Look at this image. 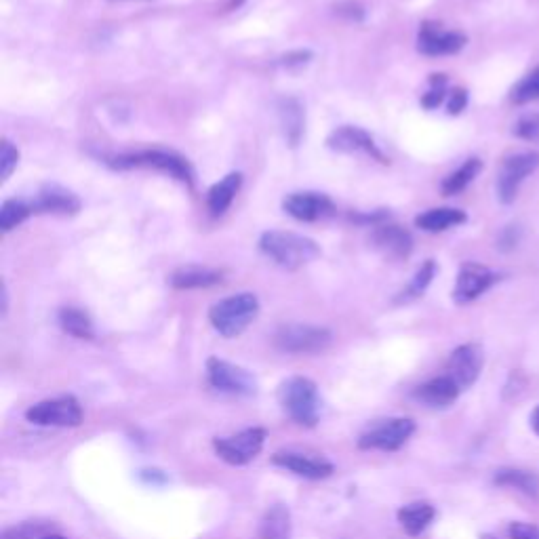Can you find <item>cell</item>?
Masks as SVG:
<instances>
[{"instance_id": "obj_1", "label": "cell", "mask_w": 539, "mask_h": 539, "mask_svg": "<svg viewBox=\"0 0 539 539\" xmlns=\"http://www.w3.org/2000/svg\"><path fill=\"white\" fill-rule=\"evenodd\" d=\"M278 403L295 424L304 428H314L321 419V394L308 377L295 375L285 379L278 388Z\"/></svg>"}, {"instance_id": "obj_2", "label": "cell", "mask_w": 539, "mask_h": 539, "mask_svg": "<svg viewBox=\"0 0 539 539\" xmlns=\"http://www.w3.org/2000/svg\"><path fill=\"white\" fill-rule=\"evenodd\" d=\"M259 247H262V251L274 264L285 270L302 268L321 255V249H318L312 238L295 232H266L262 241H259Z\"/></svg>"}, {"instance_id": "obj_3", "label": "cell", "mask_w": 539, "mask_h": 539, "mask_svg": "<svg viewBox=\"0 0 539 539\" xmlns=\"http://www.w3.org/2000/svg\"><path fill=\"white\" fill-rule=\"evenodd\" d=\"M259 314V299L253 293H236L209 310L213 329L224 337H238Z\"/></svg>"}, {"instance_id": "obj_4", "label": "cell", "mask_w": 539, "mask_h": 539, "mask_svg": "<svg viewBox=\"0 0 539 539\" xmlns=\"http://www.w3.org/2000/svg\"><path fill=\"white\" fill-rule=\"evenodd\" d=\"M106 163L112 165L114 169H133V167L156 169L179 179V182L186 186L194 184V171L190 163L184 156H179L177 152H169V150H142V152H131V154H116V156H108Z\"/></svg>"}, {"instance_id": "obj_5", "label": "cell", "mask_w": 539, "mask_h": 539, "mask_svg": "<svg viewBox=\"0 0 539 539\" xmlns=\"http://www.w3.org/2000/svg\"><path fill=\"white\" fill-rule=\"evenodd\" d=\"M26 419L41 428H76L83 424V405L72 394L47 398L26 411Z\"/></svg>"}, {"instance_id": "obj_6", "label": "cell", "mask_w": 539, "mask_h": 539, "mask_svg": "<svg viewBox=\"0 0 539 539\" xmlns=\"http://www.w3.org/2000/svg\"><path fill=\"white\" fill-rule=\"evenodd\" d=\"M268 432L264 428H247L234 436L213 438V449L219 459L230 466H247L262 453Z\"/></svg>"}, {"instance_id": "obj_7", "label": "cell", "mask_w": 539, "mask_h": 539, "mask_svg": "<svg viewBox=\"0 0 539 539\" xmlns=\"http://www.w3.org/2000/svg\"><path fill=\"white\" fill-rule=\"evenodd\" d=\"M331 344V331L316 325L289 323L274 333V346L289 354H316Z\"/></svg>"}, {"instance_id": "obj_8", "label": "cell", "mask_w": 539, "mask_h": 539, "mask_svg": "<svg viewBox=\"0 0 539 539\" xmlns=\"http://www.w3.org/2000/svg\"><path fill=\"white\" fill-rule=\"evenodd\" d=\"M415 432V422L409 417H392L371 426L361 438L358 449L363 451H398Z\"/></svg>"}, {"instance_id": "obj_9", "label": "cell", "mask_w": 539, "mask_h": 539, "mask_svg": "<svg viewBox=\"0 0 539 539\" xmlns=\"http://www.w3.org/2000/svg\"><path fill=\"white\" fill-rule=\"evenodd\" d=\"M209 384L224 394L232 396H253L257 392V379L247 369L232 365L224 358L211 356L207 361Z\"/></svg>"}, {"instance_id": "obj_10", "label": "cell", "mask_w": 539, "mask_h": 539, "mask_svg": "<svg viewBox=\"0 0 539 539\" xmlns=\"http://www.w3.org/2000/svg\"><path fill=\"white\" fill-rule=\"evenodd\" d=\"M539 167V152H521L512 154L502 163L497 175V196L504 205L516 201L518 188L529 175H533Z\"/></svg>"}, {"instance_id": "obj_11", "label": "cell", "mask_w": 539, "mask_h": 539, "mask_svg": "<svg viewBox=\"0 0 539 539\" xmlns=\"http://www.w3.org/2000/svg\"><path fill=\"white\" fill-rule=\"evenodd\" d=\"M497 281H499V274H495L493 270H489L481 264L466 262L462 268H459L457 281H455V289H453L455 304H459V306L472 304L474 299L487 293Z\"/></svg>"}, {"instance_id": "obj_12", "label": "cell", "mask_w": 539, "mask_h": 539, "mask_svg": "<svg viewBox=\"0 0 539 539\" xmlns=\"http://www.w3.org/2000/svg\"><path fill=\"white\" fill-rule=\"evenodd\" d=\"M466 43H468L466 34L455 32V30H445L432 22H426L422 28H419V36H417L419 53H424L428 57L455 55L466 47Z\"/></svg>"}, {"instance_id": "obj_13", "label": "cell", "mask_w": 539, "mask_h": 539, "mask_svg": "<svg viewBox=\"0 0 539 539\" xmlns=\"http://www.w3.org/2000/svg\"><path fill=\"white\" fill-rule=\"evenodd\" d=\"M483 350L476 344H464L451 352L449 361H447V375L453 379V382L462 388L468 390L470 386L476 384L478 375L483 371Z\"/></svg>"}, {"instance_id": "obj_14", "label": "cell", "mask_w": 539, "mask_h": 539, "mask_svg": "<svg viewBox=\"0 0 539 539\" xmlns=\"http://www.w3.org/2000/svg\"><path fill=\"white\" fill-rule=\"evenodd\" d=\"M272 464L289 470L297 476L308 478V481H323V478H329L335 472V466L327 462L325 457H314L306 453H297V451H278L272 455Z\"/></svg>"}, {"instance_id": "obj_15", "label": "cell", "mask_w": 539, "mask_h": 539, "mask_svg": "<svg viewBox=\"0 0 539 539\" xmlns=\"http://www.w3.org/2000/svg\"><path fill=\"white\" fill-rule=\"evenodd\" d=\"M327 144L331 150L335 152H344V154H367L371 158H375V161L379 163H388L386 161V156L382 154V150L377 148V144L373 142V137L363 131V129H358V127H339L335 129L329 139H327Z\"/></svg>"}, {"instance_id": "obj_16", "label": "cell", "mask_w": 539, "mask_h": 539, "mask_svg": "<svg viewBox=\"0 0 539 539\" xmlns=\"http://www.w3.org/2000/svg\"><path fill=\"white\" fill-rule=\"evenodd\" d=\"M285 211L299 219V222H316V219H323L333 213V203L329 201V196L318 194V192H297L285 198L283 203Z\"/></svg>"}, {"instance_id": "obj_17", "label": "cell", "mask_w": 539, "mask_h": 539, "mask_svg": "<svg viewBox=\"0 0 539 539\" xmlns=\"http://www.w3.org/2000/svg\"><path fill=\"white\" fill-rule=\"evenodd\" d=\"M373 247L388 259H405L413 251V238L401 226H377L371 234Z\"/></svg>"}, {"instance_id": "obj_18", "label": "cell", "mask_w": 539, "mask_h": 539, "mask_svg": "<svg viewBox=\"0 0 539 539\" xmlns=\"http://www.w3.org/2000/svg\"><path fill=\"white\" fill-rule=\"evenodd\" d=\"M459 392H462V388H459L453 379L445 373V375H438V377H432L430 382L417 386L413 396L417 398L419 403H424L428 407H434V409H445V407H451L455 401Z\"/></svg>"}, {"instance_id": "obj_19", "label": "cell", "mask_w": 539, "mask_h": 539, "mask_svg": "<svg viewBox=\"0 0 539 539\" xmlns=\"http://www.w3.org/2000/svg\"><path fill=\"white\" fill-rule=\"evenodd\" d=\"M34 209L45 213H59V215H74L81 211V201L66 188L59 186H45L38 192Z\"/></svg>"}, {"instance_id": "obj_20", "label": "cell", "mask_w": 539, "mask_h": 539, "mask_svg": "<svg viewBox=\"0 0 539 539\" xmlns=\"http://www.w3.org/2000/svg\"><path fill=\"white\" fill-rule=\"evenodd\" d=\"M169 281L175 289H207L222 283V274L201 266H184L175 270Z\"/></svg>"}, {"instance_id": "obj_21", "label": "cell", "mask_w": 539, "mask_h": 539, "mask_svg": "<svg viewBox=\"0 0 539 539\" xmlns=\"http://www.w3.org/2000/svg\"><path fill=\"white\" fill-rule=\"evenodd\" d=\"M466 219H468V215L464 211L451 209V207H441V209H430L422 215H417L415 226L426 230V232H445L449 228L466 224Z\"/></svg>"}, {"instance_id": "obj_22", "label": "cell", "mask_w": 539, "mask_h": 539, "mask_svg": "<svg viewBox=\"0 0 539 539\" xmlns=\"http://www.w3.org/2000/svg\"><path fill=\"white\" fill-rule=\"evenodd\" d=\"M434 516H436V510L428 502L407 504L403 508H398V512H396L398 523H401V527L413 537L424 533L430 527V523L434 521Z\"/></svg>"}, {"instance_id": "obj_23", "label": "cell", "mask_w": 539, "mask_h": 539, "mask_svg": "<svg viewBox=\"0 0 539 539\" xmlns=\"http://www.w3.org/2000/svg\"><path fill=\"white\" fill-rule=\"evenodd\" d=\"M241 184L243 175L230 173L209 190V209L213 215H224L230 209L238 190H241Z\"/></svg>"}, {"instance_id": "obj_24", "label": "cell", "mask_w": 539, "mask_h": 539, "mask_svg": "<svg viewBox=\"0 0 539 539\" xmlns=\"http://www.w3.org/2000/svg\"><path fill=\"white\" fill-rule=\"evenodd\" d=\"M495 485L516 489L529 497H539V474L527 472V470H516V468H502L497 470L493 476Z\"/></svg>"}, {"instance_id": "obj_25", "label": "cell", "mask_w": 539, "mask_h": 539, "mask_svg": "<svg viewBox=\"0 0 539 539\" xmlns=\"http://www.w3.org/2000/svg\"><path fill=\"white\" fill-rule=\"evenodd\" d=\"M278 116H281V125L285 131V137L289 139L291 146H297L299 139L304 135V108L297 99H283L278 106Z\"/></svg>"}, {"instance_id": "obj_26", "label": "cell", "mask_w": 539, "mask_h": 539, "mask_svg": "<svg viewBox=\"0 0 539 539\" xmlns=\"http://www.w3.org/2000/svg\"><path fill=\"white\" fill-rule=\"evenodd\" d=\"M59 325H62V329L68 335H72L76 339H93L95 337L91 316L81 308H62L59 310Z\"/></svg>"}, {"instance_id": "obj_27", "label": "cell", "mask_w": 539, "mask_h": 539, "mask_svg": "<svg viewBox=\"0 0 539 539\" xmlns=\"http://www.w3.org/2000/svg\"><path fill=\"white\" fill-rule=\"evenodd\" d=\"M481 171H483V163L478 161V158H468V161L462 167H459L457 171H453L449 177H445L443 194L455 196L459 192H464Z\"/></svg>"}, {"instance_id": "obj_28", "label": "cell", "mask_w": 539, "mask_h": 539, "mask_svg": "<svg viewBox=\"0 0 539 539\" xmlns=\"http://www.w3.org/2000/svg\"><path fill=\"white\" fill-rule=\"evenodd\" d=\"M434 274H436V264L432 262V259H428V262L417 270V274L413 276V281L403 289V293L396 297V302L398 304H407V302H413V299H417L419 295H424L426 289L432 283Z\"/></svg>"}, {"instance_id": "obj_29", "label": "cell", "mask_w": 539, "mask_h": 539, "mask_svg": "<svg viewBox=\"0 0 539 539\" xmlns=\"http://www.w3.org/2000/svg\"><path fill=\"white\" fill-rule=\"evenodd\" d=\"M32 209L34 205H28L26 201H17V198L5 201L3 209H0V228H3V232H11L19 224L26 222Z\"/></svg>"}, {"instance_id": "obj_30", "label": "cell", "mask_w": 539, "mask_h": 539, "mask_svg": "<svg viewBox=\"0 0 539 539\" xmlns=\"http://www.w3.org/2000/svg\"><path fill=\"white\" fill-rule=\"evenodd\" d=\"M289 510L283 506H274L264 521V537L266 539H289Z\"/></svg>"}, {"instance_id": "obj_31", "label": "cell", "mask_w": 539, "mask_h": 539, "mask_svg": "<svg viewBox=\"0 0 539 539\" xmlns=\"http://www.w3.org/2000/svg\"><path fill=\"white\" fill-rule=\"evenodd\" d=\"M510 99L514 104L523 106L529 102H537L539 99V66L535 70H531L523 81H518L510 93Z\"/></svg>"}, {"instance_id": "obj_32", "label": "cell", "mask_w": 539, "mask_h": 539, "mask_svg": "<svg viewBox=\"0 0 539 539\" xmlns=\"http://www.w3.org/2000/svg\"><path fill=\"white\" fill-rule=\"evenodd\" d=\"M447 99V76L445 74H432L430 76V89L422 97V106L434 110Z\"/></svg>"}, {"instance_id": "obj_33", "label": "cell", "mask_w": 539, "mask_h": 539, "mask_svg": "<svg viewBox=\"0 0 539 539\" xmlns=\"http://www.w3.org/2000/svg\"><path fill=\"white\" fill-rule=\"evenodd\" d=\"M47 533H51L49 525H34V523H24L11 529L3 531L0 539H43Z\"/></svg>"}, {"instance_id": "obj_34", "label": "cell", "mask_w": 539, "mask_h": 539, "mask_svg": "<svg viewBox=\"0 0 539 539\" xmlns=\"http://www.w3.org/2000/svg\"><path fill=\"white\" fill-rule=\"evenodd\" d=\"M514 135L527 139V142H537L539 139V114H525L523 118H518V123L514 125Z\"/></svg>"}, {"instance_id": "obj_35", "label": "cell", "mask_w": 539, "mask_h": 539, "mask_svg": "<svg viewBox=\"0 0 539 539\" xmlns=\"http://www.w3.org/2000/svg\"><path fill=\"white\" fill-rule=\"evenodd\" d=\"M17 163H19L17 148L11 142H3V150H0V175H3V182L9 179Z\"/></svg>"}, {"instance_id": "obj_36", "label": "cell", "mask_w": 539, "mask_h": 539, "mask_svg": "<svg viewBox=\"0 0 539 539\" xmlns=\"http://www.w3.org/2000/svg\"><path fill=\"white\" fill-rule=\"evenodd\" d=\"M468 106V91L466 89H453L449 95H447V112L449 114H462Z\"/></svg>"}, {"instance_id": "obj_37", "label": "cell", "mask_w": 539, "mask_h": 539, "mask_svg": "<svg viewBox=\"0 0 539 539\" xmlns=\"http://www.w3.org/2000/svg\"><path fill=\"white\" fill-rule=\"evenodd\" d=\"M510 539H539V527L529 523H512Z\"/></svg>"}, {"instance_id": "obj_38", "label": "cell", "mask_w": 539, "mask_h": 539, "mask_svg": "<svg viewBox=\"0 0 539 539\" xmlns=\"http://www.w3.org/2000/svg\"><path fill=\"white\" fill-rule=\"evenodd\" d=\"M518 241H521V228L518 226H508L502 236H499V249L504 251H510L518 245Z\"/></svg>"}, {"instance_id": "obj_39", "label": "cell", "mask_w": 539, "mask_h": 539, "mask_svg": "<svg viewBox=\"0 0 539 539\" xmlns=\"http://www.w3.org/2000/svg\"><path fill=\"white\" fill-rule=\"evenodd\" d=\"M310 53L308 51H297V53H289L287 57H283V66H287V68H291V66H304V64H308L310 62Z\"/></svg>"}, {"instance_id": "obj_40", "label": "cell", "mask_w": 539, "mask_h": 539, "mask_svg": "<svg viewBox=\"0 0 539 539\" xmlns=\"http://www.w3.org/2000/svg\"><path fill=\"white\" fill-rule=\"evenodd\" d=\"M531 426H533L535 434L539 436V407H535V411H533V415H531Z\"/></svg>"}, {"instance_id": "obj_41", "label": "cell", "mask_w": 539, "mask_h": 539, "mask_svg": "<svg viewBox=\"0 0 539 539\" xmlns=\"http://www.w3.org/2000/svg\"><path fill=\"white\" fill-rule=\"evenodd\" d=\"M43 539H68V537H64V535H59V533H53V531H51V533H47Z\"/></svg>"}, {"instance_id": "obj_42", "label": "cell", "mask_w": 539, "mask_h": 539, "mask_svg": "<svg viewBox=\"0 0 539 539\" xmlns=\"http://www.w3.org/2000/svg\"><path fill=\"white\" fill-rule=\"evenodd\" d=\"M241 3H243V0H232V5H236V7H238V5H241Z\"/></svg>"}]
</instances>
